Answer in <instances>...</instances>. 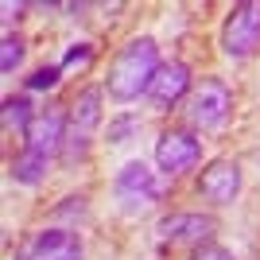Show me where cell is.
I'll return each mask as SVG.
<instances>
[{
  "label": "cell",
  "mask_w": 260,
  "mask_h": 260,
  "mask_svg": "<svg viewBox=\"0 0 260 260\" xmlns=\"http://www.w3.org/2000/svg\"><path fill=\"white\" fill-rule=\"evenodd\" d=\"M86 249H82V237L66 225H51L31 233V241L16 252V260H82Z\"/></svg>",
  "instance_id": "obj_6"
},
{
  "label": "cell",
  "mask_w": 260,
  "mask_h": 260,
  "mask_svg": "<svg viewBox=\"0 0 260 260\" xmlns=\"http://www.w3.org/2000/svg\"><path fill=\"white\" fill-rule=\"evenodd\" d=\"M260 47V4L256 0H241L233 4L221 23V51L229 58H249Z\"/></svg>",
  "instance_id": "obj_5"
},
{
  "label": "cell",
  "mask_w": 260,
  "mask_h": 260,
  "mask_svg": "<svg viewBox=\"0 0 260 260\" xmlns=\"http://www.w3.org/2000/svg\"><path fill=\"white\" fill-rule=\"evenodd\" d=\"M202 159V140L190 128H167L155 140V163L163 175H183Z\"/></svg>",
  "instance_id": "obj_7"
},
{
  "label": "cell",
  "mask_w": 260,
  "mask_h": 260,
  "mask_svg": "<svg viewBox=\"0 0 260 260\" xmlns=\"http://www.w3.org/2000/svg\"><path fill=\"white\" fill-rule=\"evenodd\" d=\"M20 62H23V39L8 31L4 39H0V70H4V74H12Z\"/></svg>",
  "instance_id": "obj_14"
},
{
  "label": "cell",
  "mask_w": 260,
  "mask_h": 260,
  "mask_svg": "<svg viewBox=\"0 0 260 260\" xmlns=\"http://www.w3.org/2000/svg\"><path fill=\"white\" fill-rule=\"evenodd\" d=\"M98 128H101V89L89 86L66 109V132H62V152H58L66 167H74L89 152V140H93Z\"/></svg>",
  "instance_id": "obj_2"
},
{
  "label": "cell",
  "mask_w": 260,
  "mask_h": 260,
  "mask_svg": "<svg viewBox=\"0 0 260 260\" xmlns=\"http://www.w3.org/2000/svg\"><path fill=\"white\" fill-rule=\"evenodd\" d=\"M186 93H190V66L183 58H171V62H163L155 70V78H152V86H148L144 98H148V105L155 113H171Z\"/></svg>",
  "instance_id": "obj_8"
},
{
  "label": "cell",
  "mask_w": 260,
  "mask_h": 260,
  "mask_svg": "<svg viewBox=\"0 0 260 260\" xmlns=\"http://www.w3.org/2000/svg\"><path fill=\"white\" fill-rule=\"evenodd\" d=\"M89 58H93V43H70V47H66V54H62V62H58V66H62V70H74V66L82 70V66H86Z\"/></svg>",
  "instance_id": "obj_16"
},
{
  "label": "cell",
  "mask_w": 260,
  "mask_h": 260,
  "mask_svg": "<svg viewBox=\"0 0 260 260\" xmlns=\"http://www.w3.org/2000/svg\"><path fill=\"white\" fill-rule=\"evenodd\" d=\"M229 113H233V89H229L221 78H202V82L190 89L186 117H190V124H194V128H202V132L221 128Z\"/></svg>",
  "instance_id": "obj_3"
},
{
  "label": "cell",
  "mask_w": 260,
  "mask_h": 260,
  "mask_svg": "<svg viewBox=\"0 0 260 260\" xmlns=\"http://www.w3.org/2000/svg\"><path fill=\"white\" fill-rule=\"evenodd\" d=\"M198 194L214 202V206H229L241 194V163L237 159H210L198 175Z\"/></svg>",
  "instance_id": "obj_9"
},
{
  "label": "cell",
  "mask_w": 260,
  "mask_h": 260,
  "mask_svg": "<svg viewBox=\"0 0 260 260\" xmlns=\"http://www.w3.org/2000/svg\"><path fill=\"white\" fill-rule=\"evenodd\" d=\"M0 117H4V128H8V132L16 128V132L23 136V132L31 128V120H35V109H31V101L20 93V98H4V109H0Z\"/></svg>",
  "instance_id": "obj_13"
},
{
  "label": "cell",
  "mask_w": 260,
  "mask_h": 260,
  "mask_svg": "<svg viewBox=\"0 0 260 260\" xmlns=\"http://www.w3.org/2000/svg\"><path fill=\"white\" fill-rule=\"evenodd\" d=\"M159 66H163L159 62V43H155L152 35H136V39H128L113 54V62L105 70V93L113 101H120V105H128L140 93H148V86H152Z\"/></svg>",
  "instance_id": "obj_1"
},
{
  "label": "cell",
  "mask_w": 260,
  "mask_h": 260,
  "mask_svg": "<svg viewBox=\"0 0 260 260\" xmlns=\"http://www.w3.org/2000/svg\"><path fill=\"white\" fill-rule=\"evenodd\" d=\"M62 132H66V113H58V109L35 113L31 128L23 132V152H35L43 159H51L54 152H62Z\"/></svg>",
  "instance_id": "obj_10"
},
{
  "label": "cell",
  "mask_w": 260,
  "mask_h": 260,
  "mask_svg": "<svg viewBox=\"0 0 260 260\" xmlns=\"http://www.w3.org/2000/svg\"><path fill=\"white\" fill-rule=\"evenodd\" d=\"M136 128H140V117H132V113L113 117V120H109V144H124Z\"/></svg>",
  "instance_id": "obj_15"
},
{
  "label": "cell",
  "mask_w": 260,
  "mask_h": 260,
  "mask_svg": "<svg viewBox=\"0 0 260 260\" xmlns=\"http://www.w3.org/2000/svg\"><path fill=\"white\" fill-rule=\"evenodd\" d=\"M113 190H117L120 206L128 210V214H140V210H148L152 202L163 198V179L144 159H132V163H124V167L117 171Z\"/></svg>",
  "instance_id": "obj_4"
},
{
  "label": "cell",
  "mask_w": 260,
  "mask_h": 260,
  "mask_svg": "<svg viewBox=\"0 0 260 260\" xmlns=\"http://www.w3.org/2000/svg\"><path fill=\"white\" fill-rule=\"evenodd\" d=\"M190 260H237L229 249H221V245H214V241H202L194 252H190Z\"/></svg>",
  "instance_id": "obj_18"
},
{
  "label": "cell",
  "mask_w": 260,
  "mask_h": 260,
  "mask_svg": "<svg viewBox=\"0 0 260 260\" xmlns=\"http://www.w3.org/2000/svg\"><path fill=\"white\" fill-rule=\"evenodd\" d=\"M47 163H51V159H43V155L23 152V148H20V155L8 163V175L16 179V183H23V186H35V183L47 175Z\"/></svg>",
  "instance_id": "obj_12"
},
{
  "label": "cell",
  "mask_w": 260,
  "mask_h": 260,
  "mask_svg": "<svg viewBox=\"0 0 260 260\" xmlns=\"http://www.w3.org/2000/svg\"><path fill=\"white\" fill-rule=\"evenodd\" d=\"M155 233H159V241H206L210 233H214V217L210 214H186V210H179V214H167L159 217V225H155Z\"/></svg>",
  "instance_id": "obj_11"
},
{
  "label": "cell",
  "mask_w": 260,
  "mask_h": 260,
  "mask_svg": "<svg viewBox=\"0 0 260 260\" xmlns=\"http://www.w3.org/2000/svg\"><path fill=\"white\" fill-rule=\"evenodd\" d=\"M58 78H62V66H39V70H31V78H27V89H54Z\"/></svg>",
  "instance_id": "obj_17"
}]
</instances>
